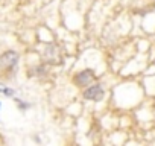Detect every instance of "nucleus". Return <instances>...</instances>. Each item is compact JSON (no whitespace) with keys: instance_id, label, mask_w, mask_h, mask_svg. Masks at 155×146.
Instances as JSON below:
<instances>
[{"instance_id":"1","label":"nucleus","mask_w":155,"mask_h":146,"mask_svg":"<svg viewBox=\"0 0 155 146\" xmlns=\"http://www.w3.org/2000/svg\"><path fill=\"white\" fill-rule=\"evenodd\" d=\"M93 78H94L93 70H82V71H79V73L74 76V84L79 85V87H82V85L90 84V82L93 81Z\"/></svg>"},{"instance_id":"2","label":"nucleus","mask_w":155,"mask_h":146,"mask_svg":"<svg viewBox=\"0 0 155 146\" xmlns=\"http://www.w3.org/2000/svg\"><path fill=\"white\" fill-rule=\"evenodd\" d=\"M84 98L88 101H101L104 98V90L101 85H91L84 91Z\"/></svg>"},{"instance_id":"3","label":"nucleus","mask_w":155,"mask_h":146,"mask_svg":"<svg viewBox=\"0 0 155 146\" xmlns=\"http://www.w3.org/2000/svg\"><path fill=\"white\" fill-rule=\"evenodd\" d=\"M3 59H5V64H6V65H14V64L17 62V55H15L14 52H8V53L3 56Z\"/></svg>"},{"instance_id":"4","label":"nucleus","mask_w":155,"mask_h":146,"mask_svg":"<svg viewBox=\"0 0 155 146\" xmlns=\"http://www.w3.org/2000/svg\"><path fill=\"white\" fill-rule=\"evenodd\" d=\"M0 91L5 93V95H8V96H12V95H14V91H12L11 88H6V87H3L2 84H0Z\"/></svg>"}]
</instances>
